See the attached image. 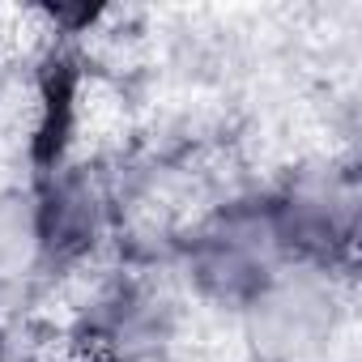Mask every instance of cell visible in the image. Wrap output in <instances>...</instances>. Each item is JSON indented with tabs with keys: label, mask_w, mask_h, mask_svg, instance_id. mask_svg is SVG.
<instances>
[{
	"label": "cell",
	"mask_w": 362,
	"mask_h": 362,
	"mask_svg": "<svg viewBox=\"0 0 362 362\" xmlns=\"http://www.w3.org/2000/svg\"><path fill=\"white\" fill-rule=\"evenodd\" d=\"M286 264L290 252L269 197H235L179 239V269L188 286L222 311H239Z\"/></svg>",
	"instance_id": "cell-1"
},
{
	"label": "cell",
	"mask_w": 362,
	"mask_h": 362,
	"mask_svg": "<svg viewBox=\"0 0 362 362\" xmlns=\"http://www.w3.org/2000/svg\"><path fill=\"white\" fill-rule=\"evenodd\" d=\"M235 315L252 362H324L345 324V294L337 273L286 264Z\"/></svg>",
	"instance_id": "cell-2"
},
{
	"label": "cell",
	"mask_w": 362,
	"mask_h": 362,
	"mask_svg": "<svg viewBox=\"0 0 362 362\" xmlns=\"http://www.w3.org/2000/svg\"><path fill=\"white\" fill-rule=\"evenodd\" d=\"M290 252V264L341 273L358 235V179L341 162H315L294 170L277 192H264Z\"/></svg>",
	"instance_id": "cell-3"
},
{
	"label": "cell",
	"mask_w": 362,
	"mask_h": 362,
	"mask_svg": "<svg viewBox=\"0 0 362 362\" xmlns=\"http://www.w3.org/2000/svg\"><path fill=\"white\" fill-rule=\"evenodd\" d=\"M35 205L47 264H73L90 256L111 222V197L86 170H56L35 192Z\"/></svg>",
	"instance_id": "cell-4"
},
{
	"label": "cell",
	"mask_w": 362,
	"mask_h": 362,
	"mask_svg": "<svg viewBox=\"0 0 362 362\" xmlns=\"http://www.w3.org/2000/svg\"><path fill=\"white\" fill-rule=\"evenodd\" d=\"M47 264L35 192L0 188V290L30 281Z\"/></svg>",
	"instance_id": "cell-5"
},
{
	"label": "cell",
	"mask_w": 362,
	"mask_h": 362,
	"mask_svg": "<svg viewBox=\"0 0 362 362\" xmlns=\"http://www.w3.org/2000/svg\"><path fill=\"white\" fill-rule=\"evenodd\" d=\"M324 362H328V358H324Z\"/></svg>",
	"instance_id": "cell-6"
}]
</instances>
